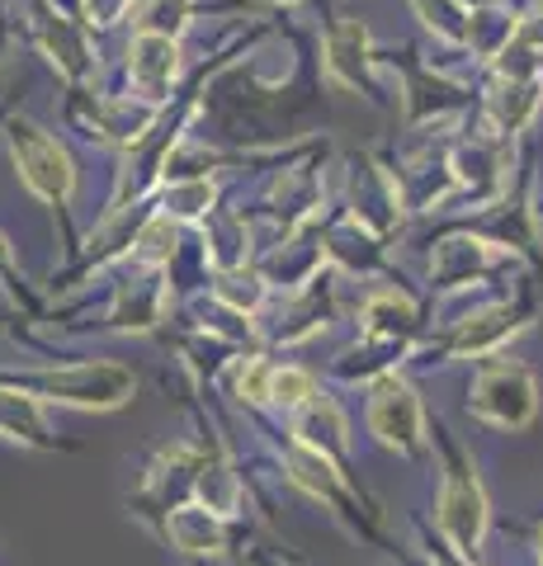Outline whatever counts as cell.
Wrapping results in <instances>:
<instances>
[{"label":"cell","mask_w":543,"mask_h":566,"mask_svg":"<svg viewBox=\"0 0 543 566\" xmlns=\"http://www.w3.org/2000/svg\"><path fill=\"white\" fill-rule=\"evenodd\" d=\"M10 147H14V161H20V175H24V185L33 193H43L48 203L72 199V185H76L72 161H66V151L48 133H39L33 123H14Z\"/></svg>","instance_id":"6da1fadb"},{"label":"cell","mask_w":543,"mask_h":566,"mask_svg":"<svg viewBox=\"0 0 543 566\" xmlns=\"http://www.w3.org/2000/svg\"><path fill=\"white\" fill-rule=\"evenodd\" d=\"M29 387H39L52 401H72V406H118V401H128L133 378L114 364H81V368H58V374H39Z\"/></svg>","instance_id":"7a4b0ae2"},{"label":"cell","mask_w":543,"mask_h":566,"mask_svg":"<svg viewBox=\"0 0 543 566\" xmlns=\"http://www.w3.org/2000/svg\"><path fill=\"white\" fill-rule=\"evenodd\" d=\"M440 524H445L449 543L459 547L463 557H472V553H478V543H482V528H487V501H482V486L472 482V476H468L463 468H453V472H449V482H445Z\"/></svg>","instance_id":"3957f363"},{"label":"cell","mask_w":543,"mask_h":566,"mask_svg":"<svg viewBox=\"0 0 543 566\" xmlns=\"http://www.w3.org/2000/svg\"><path fill=\"white\" fill-rule=\"evenodd\" d=\"M472 411L497 420V424H524L534 416V382L524 368H492L478 392H472Z\"/></svg>","instance_id":"277c9868"},{"label":"cell","mask_w":543,"mask_h":566,"mask_svg":"<svg viewBox=\"0 0 543 566\" xmlns=\"http://www.w3.org/2000/svg\"><path fill=\"white\" fill-rule=\"evenodd\" d=\"M369 420H374V430L388 439V444H397V449H411L420 439V401L411 397V387L397 382V378L378 382Z\"/></svg>","instance_id":"5b68a950"},{"label":"cell","mask_w":543,"mask_h":566,"mask_svg":"<svg viewBox=\"0 0 543 566\" xmlns=\"http://www.w3.org/2000/svg\"><path fill=\"white\" fill-rule=\"evenodd\" d=\"M175 43L166 39V33H143L133 48V81L137 91H143L147 99H161V91L175 81Z\"/></svg>","instance_id":"8992f818"},{"label":"cell","mask_w":543,"mask_h":566,"mask_svg":"<svg viewBox=\"0 0 543 566\" xmlns=\"http://www.w3.org/2000/svg\"><path fill=\"white\" fill-rule=\"evenodd\" d=\"M33 29H39V39H43V48L52 52V62H62V71H76L85 66V48H81V39L72 29H66L58 14H39V20H33Z\"/></svg>","instance_id":"52a82bcc"},{"label":"cell","mask_w":543,"mask_h":566,"mask_svg":"<svg viewBox=\"0 0 543 566\" xmlns=\"http://www.w3.org/2000/svg\"><path fill=\"white\" fill-rule=\"evenodd\" d=\"M293 482L307 486L312 495H326V501H341V476L331 472V463L317 449H293Z\"/></svg>","instance_id":"ba28073f"},{"label":"cell","mask_w":543,"mask_h":566,"mask_svg":"<svg viewBox=\"0 0 543 566\" xmlns=\"http://www.w3.org/2000/svg\"><path fill=\"white\" fill-rule=\"evenodd\" d=\"M331 71L341 81L359 85V71H364V29L359 24H341L331 33Z\"/></svg>","instance_id":"9c48e42d"},{"label":"cell","mask_w":543,"mask_h":566,"mask_svg":"<svg viewBox=\"0 0 543 566\" xmlns=\"http://www.w3.org/2000/svg\"><path fill=\"white\" fill-rule=\"evenodd\" d=\"M0 430L14 434V439L24 434V439H33V444H48L43 424H39V416H33V406L24 397H10V392H0Z\"/></svg>","instance_id":"30bf717a"},{"label":"cell","mask_w":543,"mask_h":566,"mask_svg":"<svg viewBox=\"0 0 543 566\" xmlns=\"http://www.w3.org/2000/svg\"><path fill=\"white\" fill-rule=\"evenodd\" d=\"M297 434H303L307 444H322V439H326V449H341V416H336V406H331V401H312L303 424H297Z\"/></svg>","instance_id":"8fae6325"},{"label":"cell","mask_w":543,"mask_h":566,"mask_svg":"<svg viewBox=\"0 0 543 566\" xmlns=\"http://www.w3.org/2000/svg\"><path fill=\"white\" fill-rule=\"evenodd\" d=\"M270 397H274V401H303V397H312V378L297 374V368L270 374Z\"/></svg>","instance_id":"7c38bea8"},{"label":"cell","mask_w":543,"mask_h":566,"mask_svg":"<svg viewBox=\"0 0 543 566\" xmlns=\"http://www.w3.org/2000/svg\"><path fill=\"white\" fill-rule=\"evenodd\" d=\"M91 10L100 14V20H104V24H109V20H114V14H118V10H124V0H91Z\"/></svg>","instance_id":"4fadbf2b"},{"label":"cell","mask_w":543,"mask_h":566,"mask_svg":"<svg viewBox=\"0 0 543 566\" xmlns=\"http://www.w3.org/2000/svg\"><path fill=\"white\" fill-rule=\"evenodd\" d=\"M539 543H543V534H539ZM539 557H543V547H539Z\"/></svg>","instance_id":"5bb4252c"}]
</instances>
